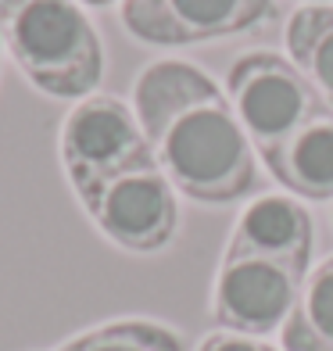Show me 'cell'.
Returning a JSON list of instances; mask_svg holds the SVG:
<instances>
[{"label": "cell", "instance_id": "6da1fadb", "mask_svg": "<svg viewBox=\"0 0 333 351\" xmlns=\"http://www.w3.org/2000/svg\"><path fill=\"white\" fill-rule=\"evenodd\" d=\"M133 111L176 194L219 208L258 186V154L204 69L176 58L151 61L133 83Z\"/></svg>", "mask_w": 333, "mask_h": 351}, {"label": "cell", "instance_id": "7a4b0ae2", "mask_svg": "<svg viewBox=\"0 0 333 351\" xmlns=\"http://www.w3.org/2000/svg\"><path fill=\"white\" fill-rule=\"evenodd\" d=\"M0 40L43 97L83 101L104 79V43L79 0H0Z\"/></svg>", "mask_w": 333, "mask_h": 351}, {"label": "cell", "instance_id": "3957f363", "mask_svg": "<svg viewBox=\"0 0 333 351\" xmlns=\"http://www.w3.org/2000/svg\"><path fill=\"white\" fill-rule=\"evenodd\" d=\"M226 97L262 162H269L305 122L333 111L312 79L291 58L273 51L236 58L226 72Z\"/></svg>", "mask_w": 333, "mask_h": 351}, {"label": "cell", "instance_id": "277c9868", "mask_svg": "<svg viewBox=\"0 0 333 351\" xmlns=\"http://www.w3.org/2000/svg\"><path fill=\"white\" fill-rule=\"evenodd\" d=\"M58 154L79 204L115 176L154 162L151 140L133 104L115 93H90L69 108L58 136Z\"/></svg>", "mask_w": 333, "mask_h": 351}, {"label": "cell", "instance_id": "5b68a950", "mask_svg": "<svg viewBox=\"0 0 333 351\" xmlns=\"http://www.w3.org/2000/svg\"><path fill=\"white\" fill-rule=\"evenodd\" d=\"M83 212L111 244L130 254H158L180 233V194L158 162L115 176L83 201Z\"/></svg>", "mask_w": 333, "mask_h": 351}, {"label": "cell", "instance_id": "8992f818", "mask_svg": "<svg viewBox=\"0 0 333 351\" xmlns=\"http://www.w3.org/2000/svg\"><path fill=\"white\" fill-rule=\"evenodd\" d=\"M305 276L308 269L287 262L222 254L208 294V319L215 323V330L244 333V337H269L287 323Z\"/></svg>", "mask_w": 333, "mask_h": 351}, {"label": "cell", "instance_id": "52a82bcc", "mask_svg": "<svg viewBox=\"0 0 333 351\" xmlns=\"http://www.w3.org/2000/svg\"><path fill=\"white\" fill-rule=\"evenodd\" d=\"M276 14V0H125L119 22L147 47H186L241 36Z\"/></svg>", "mask_w": 333, "mask_h": 351}, {"label": "cell", "instance_id": "ba28073f", "mask_svg": "<svg viewBox=\"0 0 333 351\" xmlns=\"http://www.w3.org/2000/svg\"><path fill=\"white\" fill-rule=\"evenodd\" d=\"M312 247L315 222L305 201L291 194H258L236 215L222 254H230V258L251 254V258H273L297 269H312Z\"/></svg>", "mask_w": 333, "mask_h": 351}, {"label": "cell", "instance_id": "9c48e42d", "mask_svg": "<svg viewBox=\"0 0 333 351\" xmlns=\"http://www.w3.org/2000/svg\"><path fill=\"white\" fill-rule=\"evenodd\" d=\"M265 169L297 201H333V111L301 125Z\"/></svg>", "mask_w": 333, "mask_h": 351}, {"label": "cell", "instance_id": "30bf717a", "mask_svg": "<svg viewBox=\"0 0 333 351\" xmlns=\"http://www.w3.org/2000/svg\"><path fill=\"white\" fill-rule=\"evenodd\" d=\"M280 351H333V254L308 269L280 330Z\"/></svg>", "mask_w": 333, "mask_h": 351}, {"label": "cell", "instance_id": "8fae6325", "mask_svg": "<svg viewBox=\"0 0 333 351\" xmlns=\"http://www.w3.org/2000/svg\"><path fill=\"white\" fill-rule=\"evenodd\" d=\"M291 61L333 108V4H301L283 29Z\"/></svg>", "mask_w": 333, "mask_h": 351}, {"label": "cell", "instance_id": "7c38bea8", "mask_svg": "<svg viewBox=\"0 0 333 351\" xmlns=\"http://www.w3.org/2000/svg\"><path fill=\"white\" fill-rule=\"evenodd\" d=\"M54 351H190L183 333L147 315H125L61 341Z\"/></svg>", "mask_w": 333, "mask_h": 351}, {"label": "cell", "instance_id": "4fadbf2b", "mask_svg": "<svg viewBox=\"0 0 333 351\" xmlns=\"http://www.w3.org/2000/svg\"><path fill=\"white\" fill-rule=\"evenodd\" d=\"M194 351H280L273 344H265L262 337H244V333H230V330H215L208 333Z\"/></svg>", "mask_w": 333, "mask_h": 351}, {"label": "cell", "instance_id": "5bb4252c", "mask_svg": "<svg viewBox=\"0 0 333 351\" xmlns=\"http://www.w3.org/2000/svg\"><path fill=\"white\" fill-rule=\"evenodd\" d=\"M83 8H111V4H125V0H79Z\"/></svg>", "mask_w": 333, "mask_h": 351}, {"label": "cell", "instance_id": "9a60e30c", "mask_svg": "<svg viewBox=\"0 0 333 351\" xmlns=\"http://www.w3.org/2000/svg\"><path fill=\"white\" fill-rule=\"evenodd\" d=\"M301 4H333V0H301Z\"/></svg>", "mask_w": 333, "mask_h": 351}, {"label": "cell", "instance_id": "2e32d148", "mask_svg": "<svg viewBox=\"0 0 333 351\" xmlns=\"http://www.w3.org/2000/svg\"><path fill=\"white\" fill-rule=\"evenodd\" d=\"M0 54H4V40H0Z\"/></svg>", "mask_w": 333, "mask_h": 351}]
</instances>
